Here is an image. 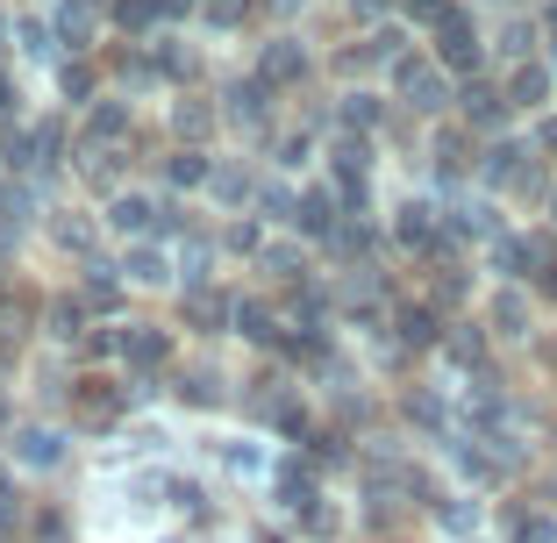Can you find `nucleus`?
I'll list each match as a JSON object with an SVG mask.
<instances>
[{"mask_svg":"<svg viewBox=\"0 0 557 543\" xmlns=\"http://www.w3.org/2000/svg\"><path fill=\"white\" fill-rule=\"evenodd\" d=\"M129 400H136L129 379H108V372H79V379H72V415H79L86 429H108Z\"/></svg>","mask_w":557,"mask_h":543,"instance_id":"nucleus-1","label":"nucleus"},{"mask_svg":"<svg viewBox=\"0 0 557 543\" xmlns=\"http://www.w3.org/2000/svg\"><path fill=\"white\" fill-rule=\"evenodd\" d=\"M8 451H15V465H29V472H58V465H65V436L50 422H22L15 436H8Z\"/></svg>","mask_w":557,"mask_h":543,"instance_id":"nucleus-2","label":"nucleus"},{"mask_svg":"<svg viewBox=\"0 0 557 543\" xmlns=\"http://www.w3.org/2000/svg\"><path fill=\"white\" fill-rule=\"evenodd\" d=\"M122 365H129V372H164V365H172V336L158 330V322H129V330H122Z\"/></svg>","mask_w":557,"mask_h":543,"instance_id":"nucleus-3","label":"nucleus"},{"mask_svg":"<svg viewBox=\"0 0 557 543\" xmlns=\"http://www.w3.org/2000/svg\"><path fill=\"white\" fill-rule=\"evenodd\" d=\"M158 200H150V194H115V200H108V230H115V236H129V244H150V230H158Z\"/></svg>","mask_w":557,"mask_h":543,"instance_id":"nucleus-4","label":"nucleus"},{"mask_svg":"<svg viewBox=\"0 0 557 543\" xmlns=\"http://www.w3.org/2000/svg\"><path fill=\"white\" fill-rule=\"evenodd\" d=\"M129 129H136V100H122V94H100L94 108H86V136H94V144H122Z\"/></svg>","mask_w":557,"mask_h":543,"instance_id":"nucleus-5","label":"nucleus"},{"mask_svg":"<svg viewBox=\"0 0 557 543\" xmlns=\"http://www.w3.org/2000/svg\"><path fill=\"white\" fill-rule=\"evenodd\" d=\"M122 280H129V286H172V258H164V244H129V250H122Z\"/></svg>","mask_w":557,"mask_h":543,"instance_id":"nucleus-6","label":"nucleus"},{"mask_svg":"<svg viewBox=\"0 0 557 543\" xmlns=\"http://www.w3.org/2000/svg\"><path fill=\"white\" fill-rule=\"evenodd\" d=\"M164 180H172V186H194V194H200V186L214 180V158L200 144H180L172 158H164Z\"/></svg>","mask_w":557,"mask_h":543,"instance_id":"nucleus-7","label":"nucleus"},{"mask_svg":"<svg viewBox=\"0 0 557 543\" xmlns=\"http://www.w3.org/2000/svg\"><path fill=\"white\" fill-rule=\"evenodd\" d=\"M186 322H194V330H222V322H236V308L222 294H214V286H194V294H186Z\"/></svg>","mask_w":557,"mask_h":543,"instance_id":"nucleus-8","label":"nucleus"},{"mask_svg":"<svg viewBox=\"0 0 557 543\" xmlns=\"http://www.w3.org/2000/svg\"><path fill=\"white\" fill-rule=\"evenodd\" d=\"M294 72H308V50H294V36H272L258 58V79H294Z\"/></svg>","mask_w":557,"mask_h":543,"instance_id":"nucleus-9","label":"nucleus"},{"mask_svg":"<svg viewBox=\"0 0 557 543\" xmlns=\"http://www.w3.org/2000/svg\"><path fill=\"white\" fill-rule=\"evenodd\" d=\"M122 286H129V280H115L108 264H86V286H79V300H86V308H100V314H115V308H122Z\"/></svg>","mask_w":557,"mask_h":543,"instance_id":"nucleus-10","label":"nucleus"},{"mask_svg":"<svg viewBox=\"0 0 557 543\" xmlns=\"http://www.w3.org/2000/svg\"><path fill=\"white\" fill-rule=\"evenodd\" d=\"M172 129H180V136H194V144H200V136H214V108H208V100H172Z\"/></svg>","mask_w":557,"mask_h":543,"instance_id":"nucleus-11","label":"nucleus"},{"mask_svg":"<svg viewBox=\"0 0 557 543\" xmlns=\"http://www.w3.org/2000/svg\"><path fill=\"white\" fill-rule=\"evenodd\" d=\"M236 336H250V344H272V336H278L272 308H264V300H236Z\"/></svg>","mask_w":557,"mask_h":543,"instance_id":"nucleus-12","label":"nucleus"},{"mask_svg":"<svg viewBox=\"0 0 557 543\" xmlns=\"http://www.w3.org/2000/svg\"><path fill=\"white\" fill-rule=\"evenodd\" d=\"M172 394H180L186 408H214L222 386H214V372H180V379H172Z\"/></svg>","mask_w":557,"mask_h":543,"instance_id":"nucleus-13","label":"nucleus"},{"mask_svg":"<svg viewBox=\"0 0 557 543\" xmlns=\"http://www.w3.org/2000/svg\"><path fill=\"white\" fill-rule=\"evenodd\" d=\"M50 236H58L65 250H94L100 244V230L86 222V214H58V222H50Z\"/></svg>","mask_w":557,"mask_h":543,"instance_id":"nucleus-14","label":"nucleus"},{"mask_svg":"<svg viewBox=\"0 0 557 543\" xmlns=\"http://www.w3.org/2000/svg\"><path fill=\"white\" fill-rule=\"evenodd\" d=\"M29 543H72L65 508H36V515H29Z\"/></svg>","mask_w":557,"mask_h":543,"instance_id":"nucleus-15","label":"nucleus"},{"mask_svg":"<svg viewBox=\"0 0 557 543\" xmlns=\"http://www.w3.org/2000/svg\"><path fill=\"white\" fill-rule=\"evenodd\" d=\"M400 336H408V344H429V336H436L429 308H408V314H400Z\"/></svg>","mask_w":557,"mask_h":543,"instance_id":"nucleus-16","label":"nucleus"},{"mask_svg":"<svg viewBox=\"0 0 557 543\" xmlns=\"http://www.w3.org/2000/svg\"><path fill=\"white\" fill-rule=\"evenodd\" d=\"M258 264H264V272H272V280H294V264H300V258H294V250H286V244H272V250H264Z\"/></svg>","mask_w":557,"mask_h":543,"instance_id":"nucleus-17","label":"nucleus"},{"mask_svg":"<svg viewBox=\"0 0 557 543\" xmlns=\"http://www.w3.org/2000/svg\"><path fill=\"white\" fill-rule=\"evenodd\" d=\"M15 108H22V79H8V72H0V122L15 115Z\"/></svg>","mask_w":557,"mask_h":543,"instance_id":"nucleus-18","label":"nucleus"},{"mask_svg":"<svg viewBox=\"0 0 557 543\" xmlns=\"http://www.w3.org/2000/svg\"><path fill=\"white\" fill-rule=\"evenodd\" d=\"M0 501H8V465H0Z\"/></svg>","mask_w":557,"mask_h":543,"instance_id":"nucleus-19","label":"nucleus"},{"mask_svg":"<svg viewBox=\"0 0 557 543\" xmlns=\"http://www.w3.org/2000/svg\"><path fill=\"white\" fill-rule=\"evenodd\" d=\"M0 214H8V186H0Z\"/></svg>","mask_w":557,"mask_h":543,"instance_id":"nucleus-20","label":"nucleus"}]
</instances>
